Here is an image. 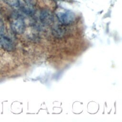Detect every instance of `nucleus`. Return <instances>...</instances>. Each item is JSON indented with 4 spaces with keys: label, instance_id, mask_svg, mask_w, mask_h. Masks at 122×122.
<instances>
[{
    "label": "nucleus",
    "instance_id": "obj_1",
    "mask_svg": "<svg viewBox=\"0 0 122 122\" xmlns=\"http://www.w3.org/2000/svg\"><path fill=\"white\" fill-rule=\"evenodd\" d=\"M56 16L59 22L64 25H69L75 20V14L68 10L60 9L57 11Z\"/></svg>",
    "mask_w": 122,
    "mask_h": 122
},
{
    "label": "nucleus",
    "instance_id": "obj_2",
    "mask_svg": "<svg viewBox=\"0 0 122 122\" xmlns=\"http://www.w3.org/2000/svg\"><path fill=\"white\" fill-rule=\"evenodd\" d=\"M10 26L13 31L17 34H21L25 30V23L23 18L18 14L14 15L11 18Z\"/></svg>",
    "mask_w": 122,
    "mask_h": 122
},
{
    "label": "nucleus",
    "instance_id": "obj_3",
    "mask_svg": "<svg viewBox=\"0 0 122 122\" xmlns=\"http://www.w3.org/2000/svg\"><path fill=\"white\" fill-rule=\"evenodd\" d=\"M40 19L41 22L43 24L46 25H50L54 21V16L51 11L47 10H44L41 12Z\"/></svg>",
    "mask_w": 122,
    "mask_h": 122
},
{
    "label": "nucleus",
    "instance_id": "obj_4",
    "mask_svg": "<svg viewBox=\"0 0 122 122\" xmlns=\"http://www.w3.org/2000/svg\"><path fill=\"white\" fill-rule=\"evenodd\" d=\"M0 45L4 49L8 51H11L14 49V45L12 40L2 34H0Z\"/></svg>",
    "mask_w": 122,
    "mask_h": 122
},
{
    "label": "nucleus",
    "instance_id": "obj_5",
    "mask_svg": "<svg viewBox=\"0 0 122 122\" xmlns=\"http://www.w3.org/2000/svg\"><path fill=\"white\" fill-rule=\"evenodd\" d=\"M6 4L13 7H19L20 1V0H2Z\"/></svg>",
    "mask_w": 122,
    "mask_h": 122
},
{
    "label": "nucleus",
    "instance_id": "obj_6",
    "mask_svg": "<svg viewBox=\"0 0 122 122\" xmlns=\"http://www.w3.org/2000/svg\"><path fill=\"white\" fill-rule=\"evenodd\" d=\"M53 32L56 37H61L64 34V30L61 27H56L53 30Z\"/></svg>",
    "mask_w": 122,
    "mask_h": 122
},
{
    "label": "nucleus",
    "instance_id": "obj_7",
    "mask_svg": "<svg viewBox=\"0 0 122 122\" xmlns=\"http://www.w3.org/2000/svg\"><path fill=\"white\" fill-rule=\"evenodd\" d=\"M5 30V26L4 23L2 20V19L0 17V34H2L3 33Z\"/></svg>",
    "mask_w": 122,
    "mask_h": 122
},
{
    "label": "nucleus",
    "instance_id": "obj_8",
    "mask_svg": "<svg viewBox=\"0 0 122 122\" xmlns=\"http://www.w3.org/2000/svg\"><path fill=\"white\" fill-rule=\"evenodd\" d=\"M25 3L28 5L34 6L37 3V0H24Z\"/></svg>",
    "mask_w": 122,
    "mask_h": 122
}]
</instances>
